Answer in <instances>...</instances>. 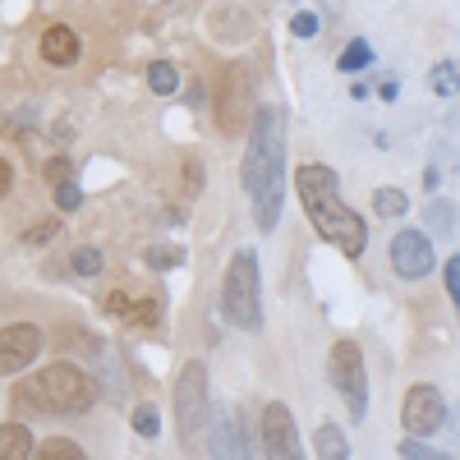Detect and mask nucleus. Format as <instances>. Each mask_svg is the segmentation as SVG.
Instances as JSON below:
<instances>
[{
    "label": "nucleus",
    "mask_w": 460,
    "mask_h": 460,
    "mask_svg": "<svg viewBox=\"0 0 460 460\" xmlns=\"http://www.w3.org/2000/svg\"><path fill=\"white\" fill-rule=\"evenodd\" d=\"M134 433L152 442V438H157V433H162V414H157V410H152V405H138V410H134Z\"/></svg>",
    "instance_id": "24"
},
{
    "label": "nucleus",
    "mask_w": 460,
    "mask_h": 460,
    "mask_svg": "<svg viewBox=\"0 0 460 460\" xmlns=\"http://www.w3.org/2000/svg\"><path fill=\"white\" fill-rule=\"evenodd\" d=\"M327 377H332V387L345 401V414H350L355 424H364L368 419V368H364V350L355 341H332Z\"/></svg>",
    "instance_id": "7"
},
{
    "label": "nucleus",
    "mask_w": 460,
    "mask_h": 460,
    "mask_svg": "<svg viewBox=\"0 0 460 460\" xmlns=\"http://www.w3.org/2000/svg\"><path fill=\"white\" fill-rule=\"evenodd\" d=\"M56 208H60V212H79V208H84V189L74 184V180H60V184H56Z\"/></svg>",
    "instance_id": "26"
},
{
    "label": "nucleus",
    "mask_w": 460,
    "mask_h": 460,
    "mask_svg": "<svg viewBox=\"0 0 460 460\" xmlns=\"http://www.w3.org/2000/svg\"><path fill=\"white\" fill-rule=\"evenodd\" d=\"M433 93L438 97H451L456 93V60H447V65L433 69Z\"/></svg>",
    "instance_id": "29"
},
{
    "label": "nucleus",
    "mask_w": 460,
    "mask_h": 460,
    "mask_svg": "<svg viewBox=\"0 0 460 460\" xmlns=\"http://www.w3.org/2000/svg\"><path fill=\"white\" fill-rule=\"evenodd\" d=\"M401 460H451V456L433 451L424 438H401Z\"/></svg>",
    "instance_id": "25"
},
{
    "label": "nucleus",
    "mask_w": 460,
    "mask_h": 460,
    "mask_svg": "<svg viewBox=\"0 0 460 460\" xmlns=\"http://www.w3.org/2000/svg\"><path fill=\"white\" fill-rule=\"evenodd\" d=\"M336 65H341L345 74H355V69H364V65H373V47L364 42V37H355V42H350V47H345V51H341V60H336Z\"/></svg>",
    "instance_id": "22"
},
{
    "label": "nucleus",
    "mask_w": 460,
    "mask_h": 460,
    "mask_svg": "<svg viewBox=\"0 0 460 460\" xmlns=\"http://www.w3.org/2000/svg\"><path fill=\"white\" fill-rule=\"evenodd\" d=\"M42 350H47L42 327H32V323H10V327H0V377L32 368Z\"/></svg>",
    "instance_id": "12"
},
{
    "label": "nucleus",
    "mask_w": 460,
    "mask_h": 460,
    "mask_svg": "<svg viewBox=\"0 0 460 460\" xmlns=\"http://www.w3.org/2000/svg\"><path fill=\"white\" fill-rule=\"evenodd\" d=\"M405 208H410L405 189H392V184L373 189V212H377V217H405Z\"/></svg>",
    "instance_id": "20"
},
{
    "label": "nucleus",
    "mask_w": 460,
    "mask_h": 460,
    "mask_svg": "<svg viewBox=\"0 0 460 460\" xmlns=\"http://www.w3.org/2000/svg\"><path fill=\"white\" fill-rule=\"evenodd\" d=\"M184 180H189V194H199V189H203V162L199 157H184Z\"/></svg>",
    "instance_id": "32"
},
{
    "label": "nucleus",
    "mask_w": 460,
    "mask_h": 460,
    "mask_svg": "<svg viewBox=\"0 0 460 460\" xmlns=\"http://www.w3.org/2000/svg\"><path fill=\"white\" fill-rule=\"evenodd\" d=\"M32 429L28 424H0V460H28L32 456Z\"/></svg>",
    "instance_id": "15"
},
{
    "label": "nucleus",
    "mask_w": 460,
    "mask_h": 460,
    "mask_svg": "<svg viewBox=\"0 0 460 460\" xmlns=\"http://www.w3.org/2000/svg\"><path fill=\"white\" fill-rule=\"evenodd\" d=\"M314 447H318V460H350V442H345L341 424H323L314 433Z\"/></svg>",
    "instance_id": "17"
},
{
    "label": "nucleus",
    "mask_w": 460,
    "mask_h": 460,
    "mask_svg": "<svg viewBox=\"0 0 460 460\" xmlns=\"http://www.w3.org/2000/svg\"><path fill=\"white\" fill-rule=\"evenodd\" d=\"M79 32H74L69 23H51L47 32H42V56H47V65H56V69H65V65H74L79 60Z\"/></svg>",
    "instance_id": "14"
},
{
    "label": "nucleus",
    "mask_w": 460,
    "mask_h": 460,
    "mask_svg": "<svg viewBox=\"0 0 460 460\" xmlns=\"http://www.w3.org/2000/svg\"><path fill=\"white\" fill-rule=\"evenodd\" d=\"M212 414V377L203 359H189L175 377V429H180V447H203V429Z\"/></svg>",
    "instance_id": "6"
},
{
    "label": "nucleus",
    "mask_w": 460,
    "mask_h": 460,
    "mask_svg": "<svg viewBox=\"0 0 460 460\" xmlns=\"http://www.w3.org/2000/svg\"><path fill=\"white\" fill-rule=\"evenodd\" d=\"M143 262L152 267V272H166V267H180V262H184V249H175V244H152V249L143 253Z\"/></svg>",
    "instance_id": "21"
},
{
    "label": "nucleus",
    "mask_w": 460,
    "mask_h": 460,
    "mask_svg": "<svg viewBox=\"0 0 460 460\" xmlns=\"http://www.w3.org/2000/svg\"><path fill=\"white\" fill-rule=\"evenodd\" d=\"M442 281H447L451 304H460V258H447V267H442Z\"/></svg>",
    "instance_id": "30"
},
{
    "label": "nucleus",
    "mask_w": 460,
    "mask_h": 460,
    "mask_svg": "<svg viewBox=\"0 0 460 460\" xmlns=\"http://www.w3.org/2000/svg\"><path fill=\"white\" fill-rule=\"evenodd\" d=\"M129 309H134V304H129V295H125V290H111V295H106V314L129 318Z\"/></svg>",
    "instance_id": "31"
},
{
    "label": "nucleus",
    "mask_w": 460,
    "mask_h": 460,
    "mask_svg": "<svg viewBox=\"0 0 460 460\" xmlns=\"http://www.w3.org/2000/svg\"><path fill=\"white\" fill-rule=\"evenodd\" d=\"M221 318L240 332H262V262L253 249H235L221 281Z\"/></svg>",
    "instance_id": "4"
},
{
    "label": "nucleus",
    "mask_w": 460,
    "mask_h": 460,
    "mask_svg": "<svg viewBox=\"0 0 460 460\" xmlns=\"http://www.w3.org/2000/svg\"><path fill=\"white\" fill-rule=\"evenodd\" d=\"M258 111V69L249 60H230L221 69V84L212 93V115L221 138H244L249 120Z\"/></svg>",
    "instance_id": "5"
},
{
    "label": "nucleus",
    "mask_w": 460,
    "mask_h": 460,
    "mask_svg": "<svg viewBox=\"0 0 460 460\" xmlns=\"http://www.w3.org/2000/svg\"><path fill=\"white\" fill-rule=\"evenodd\" d=\"M244 138H249V143H244L240 180H244V194H249V203H253V221H258V230H277L281 208H286V184H290L281 111L258 102V111H253V120H249Z\"/></svg>",
    "instance_id": "1"
},
{
    "label": "nucleus",
    "mask_w": 460,
    "mask_h": 460,
    "mask_svg": "<svg viewBox=\"0 0 460 460\" xmlns=\"http://www.w3.org/2000/svg\"><path fill=\"white\" fill-rule=\"evenodd\" d=\"M56 235H60V217H47V221H37V226H28V230H23V244H32V249H37V244H51Z\"/></svg>",
    "instance_id": "23"
},
{
    "label": "nucleus",
    "mask_w": 460,
    "mask_h": 460,
    "mask_svg": "<svg viewBox=\"0 0 460 460\" xmlns=\"http://www.w3.org/2000/svg\"><path fill=\"white\" fill-rule=\"evenodd\" d=\"M10 189H14V166H10L5 157H0V199H5Z\"/></svg>",
    "instance_id": "34"
},
{
    "label": "nucleus",
    "mask_w": 460,
    "mask_h": 460,
    "mask_svg": "<svg viewBox=\"0 0 460 460\" xmlns=\"http://www.w3.org/2000/svg\"><path fill=\"white\" fill-rule=\"evenodd\" d=\"M258 438H262V460H304V442H299V429H295V414L281 401L262 405Z\"/></svg>",
    "instance_id": "10"
},
{
    "label": "nucleus",
    "mask_w": 460,
    "mask_h": 460,
    "mask_svg": "<svg viewBox=\"0 0 460 460\" xmlns=\"http://www.w3.org/2000/svg\"><path fill=\"white\" fill-rule=\"evenodd\" d=\"M47 175H51L56 184H60V180H69V162H65V157H56V162L47 166Z\"/></svg>",
    "instance_id": "35"
},
{
    "label": "nucleus",
    "mask_w": 460,
    "mask_h": 460,
    "mask_svg": "<svg viewBox=\"0 0 460 460\" xmlns=\"http://www.w3.org/2000/svg\"><path fill=\"white\" fill-rule=\"evenodd\" d=\"M295 199H299L304 217H309V226L332 249H341L345 258H364V249H368V221L341 199V180H336L332 166H323V162L295 166Z\"/></svg>",
    "instance_id": "2"
},
{
    "label": "nucleus",
    "mask_w": 460,
    "mask_h": 460,
    "mask_svg": "<svg viewBox=\"0 0 460 460\" xmlns=\"http://www.w3.org/2000/svg\"><path fill=\"white\" fill-rule=\"evenodd\" d=\"M74 272H79V277H97L102 272V253L97 249H74Z\"/></svg>",
    "instance_id": "28"
},
{
    "label": "nucleus",
    "mask_w": 460,
    "mask_h": 460,
    "mask_svg": "<svg viewBox=\"0 0 460 460\" xmlns=\"http://www.w3.org/2000/svg\"><path fill=\"white\" fill-rule=\"evenodd\" d=\"M28 460H88V451L74 438H42V442H32Z\"/></svg>",
    "instance_id": "16"
},
{
    "label": "nucleus",
    "mask_w": 460,
    "mask_h": 460,
    "mask_svg": "<svg viewBox=\"0 0 460 460\" xmlns=\"http://www.w3.org/2000/svg\"><path fill=\"white\" fill-rule=\"evenodd\" d=\"M424 235H442V240L456 235V203L451 199H433L429 203V230Z\"/></svg>",
    "instance_id": "18"
},
{
    "label": "nucleus",
    "mask_w": 460,
    "mask_h": 460,
    "mask_svg": "<svg viewBox=\"0 0 460 460\" xmlns=\"http://www.w3.org/2000/svg\"><path fill=\"white\" fill-rule=\"evenodd\" d=\"M290 28H295V37H314L318 32V14H295Z\"/></svg>",
    "instance_id": "33"
},
{
    "label": "nucleus",
    "mask_w": 460,
    "mask_h": 460,
    "mask_svg": "<svg viewBox=\"0 0 460 460\" xmlns=\"http://www.w3.org/2000/svg\"><path fill=\"white\" fill-rule=\"evenodd\" d=\"M129 323H138V327H157V323H162V299H138L134 309H129Z\"/></svg>",
    "instance_id": "27"
},
{
    "label": "nucleus",
    "mask_w": 460,
    "mask_h": 460,
    "mask_svg": "<svg viewBox=\"0 0 460 460\" xmlns=\"http://www.w3.org/2000/svg\"><path fill=\"white\" fill-rule=\"evenodd\" d=\"M401 424H405V438H438L451 424V405L442 401L433 382H414L401 401Z\"/></svg>",
    "instance_id": "8"
},
{
    "label": "nucleus",
    "mask_w": 460,
    "mask_h": 460,
    "mask_svg": "<svg viewBox=\"0 0 460 460\" xmlns=\"http://www.w3.org/2000/svg\"><path fill=\"white\" fill-rule=\"evenodd\" d=\"M147 88L157 93V97H171V93L180 88L175 65H171V60H152V65H147Z\"/></svg>",
    "instance_id": "19"
},
{
    "label": "nucleus",
    "mask_w": 460,
    "mask_h": 460,
    "mask_svg": "<svg viewBox=\"0 0 460 460\" xmlns=\"http://www.w3.org/2000/svg\"><path fill=\"white\" fill-rule=\"evenodd\" d=\"M438 267V253H433V235H424V230H396L392 235V272L401 281H424L433 277Z\"/></svg>",
    "instance_id": "11"
},
{
    "label": "nucleus",
    "mask_w": 460,
    "mask_h": 460,
    "mask_svg": "<svg viewBox=\"0 0 460 460\" xmlns=\"http://www.w3.org/2000/svg\"><path fill=\"white\" fill-rule=\"evenodd\" d=\"M93 364H97V396H106L111 405H125L129 401V377H125V364L115 350H106V345L93 341Z\"/></svg>",
    "instance_id": "13"
},
{
    "label": "nucleus",
    "mask_w": 460,
    "mask_h": 460,
    "mask_svg": "<svg viewBox=\"0 0 460 460\" xmlns=\"http://www.w3.org/2000/svg\"><path fill=\"white\" fill-rule=\"evenodd\" d=\"M208 451L212 460H253V447H249V424H244V414L235 405H221L208 414Z\"/></svg>",
    "instance_id": "9"
},
{
    "label": "nucleus",
    "mask_w": 460,
    "mask_h": 460,
    "mask_svg": "<svg viewBox=\"0 0 460 460\" xmlns=\"http://www.w3.org/2000/svg\"><path fill=\"white\" fill-rule=\"evenodd\" d=\"M14 405L28 414H51V419H69V414H88L97 405V382L88 368L56 359L42 364L37 373H28L14 387Z\"/></svg>",
    "instance_id": "3"
}]
</instances>
